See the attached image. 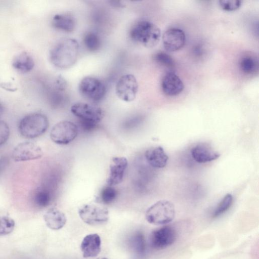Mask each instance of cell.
<instances>
[{
	"label": "cell",
	"instance_id": "obj_27",
	"mask_svg": "<svg viewBox=\"0 0 259 259\" xmlns=\"http://www.w3.org/2000/svg\"><path fill=\"white\" fill-rule=\"evenodd\" d=\"M117 195V191L114 188L107 186L101 190L100 199L103 203L110 204L115 199Z\"/></svg>",
	"mask_w": 259,
	"mask_h": 259
},
{
	"label": "cell",
	"instance_id": "obj_33",
	"mask_svg": "<svg viewBox=\"0 0 259 259\" xmlns=\"http://www.w3.org/2000/svg\"><path fill=\"white\" fill-rule=\"evenodd\" d=\"M4 112V107L0 102V117L2 115Z\"/></svg>",
	"mask_w": 259,
	"mask_h": 259
},
{
	"label": "cell",
	"instance_id": "obj_19",
	"mask_svg": "<svg viewBox=\"0 0 259 259\" xmlns=\"http://www.w3.org/2000/svg\"><path fill=\"white\" fill-rule=\"evenodd\" d=\"M12 66L14 69L20 72L27 73L33 68L34 61L29 53L23 52L17 54L14 58Z\"/></svg>",
	"mask_w": 259,
	"mask_h": 259
},
{
	"label": "cell",
	"instance_id": "obj_16",
	"mask_svg": "<svg viewBox=\"0 0 259 259\" xmlns=\"http://www.w3.org/2000/svg\"><path fill=\"white\" fill-rule=\"evenodd\" d=\"M193 159L198 163H204L212 161L220 157V154L210 145L200 143L193 147L191 150Z\"/></svg>",
	"mask_w": 259,
	"mask_h": 259
},
{
	"label": "cell",
	"instance_id": "obj_34",
	"mask_svg": "<svg viewBox=\"0 0 259 259\" xmlns=\"http://www.w3.org/2000/svg\"><path fill=\"white\" fill-rule=\"evenodd\" d=\"M97 259H108V258L106 257H101L98 258Z\"/></svg>",
	"mask_w": 259,
	"mask_h": 259
},
{
	"label": "cell",
	"instance_id": "obj_1",
	"mask_svg": "<svg viewBox=\"0 0 259 259\" xmlns=\"http://www.w3.org/2000/svg\"><path fill=\"white\" fill-rule=\"evenodd\" d=\"M79 54V44L72 38H63L57 41L49 52V59L56 67L68 69L76 62Z\"/></svg>",
	"mask_w": 259,
	"mask_h": 259
},
{
	"label": "cell",
	"instance_id": "obj_29",
	"mask_svg": "<svg viewBox=\"0 0 259 259\" xmlns=\"http://www.w3.org/2000/svg\"><path fill=\"white\" fill-rule=\"evenodd\" d=\"M221 7L226 11H233L238 9L241 1L238 0H221L219 1Z\"/></svg>",
	"mask_w": 259,
	"mask_h": 259
},
{
	"label": "cell",
	"instance_id": "obj_13",
	"mask_svg": "<svg viewBox=\"0 0 259 259\" xmlns=\"http://www.w3.org/2000/svg\"><path fill=\"white\" fill-rule=\"evenodd\" d=\"M127 164V160L124 157L115 156L112 158L109 177L106 181L108 186L118 185L122 181Z\"/></svg>",
	"mask_w": 259,
	"mask_h": 259
},
{
	"label": "cell",
	"instance_id": "obj_7",
	"mask_svg": "<svg viewBox=\"0 0 259 259\" xmlns=\"http://www.w3.org/2000/svg\"><path fill=\"white\" fill-rule=\"evenodd\" d=\"M78 214L85 223L92 226L101 225L108 222L109 211L104 206L94 204H87L78 209Z\"/></svg>",
	"mask_w": 259,
	"mask_h": 259
},
{
	"label": "cell",
	"instance_id": "obj_28",
	"mask_svg": "<svg viewBox=\"0 0 259 259\" xmlns=\"http://www.w3.org/2000/svg\"><path fill=\"white\" fill-rule=\"evenodd\" d=\"M154 59L159 64L169 69L172 68L175 66L173 59L163 52L156 53L154 56Z\"/></svg>",
	"mask_w": 259,
	"mask_h": 259
},
{
	"label": "cell",
	"instance_id": "obj_4",
	"mask_svg": "<svg viewBox=\"0 0 259 259\" xmlns=\"http://www.w3.org/2000/svg\"><path fill=\"white\" fill-rule=\"evenodd\" d=\"M176 211L174 204L169 201L159 200L146 210L147 221L155 225H166L174 219Z\"/></svg>",
	"mask_w": 259,
	"mask_h": 259
},
{
	"label": "cell",
	"instance_id": "obj_25",
	"mask_svg": "<svg viewBox=\"0 0 259 259\" xmlns=\"http://www.w3.org/2000/svg\"><path fill=\"white\" fill-rule=\"evenodd\" d=\"M83 42L86 48L92 52L97 51L101 46L100 37L94 32L87 33L84 36Z\"/></svg>",
	"mask_w": 259,
	"mask_h": 259
},
{
	"label": "cell",
	"instance_id": "obj_5",
	"mask_svg": "<svg viewBox=\"0 0 259 259\" xmlns=\"http://www.w3.org/2000/svg\"><path fill=\"white\" fill-rule=\"evenodd\" d=\"M78 90L86 99L93 102L100 101L106 93V87L99 79L93 76H86L79 83Z\"/></svg>",
	"mask_w": 259,
	"mask_h": 259
},
{
	"label": "cell",
	"instance_id": "obj_23",
	"mask_svg": "<svg viewBox=\"0 0 259 259\" xmlns=\"http://www.w3.org/2000/svg\"><path fill=\"white\" fill-rule=\"evenodd\" d=\"M232 203V195L231 194H226L213 210L212 217L216 218L222 215L230 208Z\"/></svg>",
	"mask_w": 259,
	"mask_h": 259
},
{
	"label": "cell",
	"instance_id": "obj_3",
	"mask_svg": "<svg viewBox=\"0 0 259 259\" xmlns=\"http://www.w3.org/2000/svg\"><path fill=\"white\" fill-rule=\"evenodd\" d=\"M49 122L46 115L41 113L29 114L20 120L18 130L20 135L27 139H34L44 134L48 130Z\"/></svg>",
	"mask_w": 259,
	"mask_h": 259
},
{
	"label": "cell",
	"instance_id": "obj_10",
	"mask_svg": "<svg viewBox=\"0 0 259 259\" xmlns=\"http://www.w3.org/2000/svg\"><path fill=\"white\" fill-rule=\"evenodd\" d=\"M177 237V232L174 228L164 226L151 232L149 242L153 249L161 250L171 245L176 241Z\"/></svg>",
	"mask_w": 259,
	"mask_h": 259
},
{
	"label": "cell",
	"instance_id": "obj_30",
	"mask_svg": "<svg viewBox=\"0 0 259 259\" xmlns=\"http://www.w3.org/2000/svg\"><path fill=\"white\" fill-rule=\"evenodd\" d=\"M10 136V129L8 125L4 121L0 120V146L5 144Z\"/></svg>",
	"mask_w": 259,
	"mask_h": 259
},
{
	"label": "cell",
	"instance_id": "obj_2",
	"mask_svg": "<svg viewBox=\"0 0 259 259\" xmlns=\"http://www.w3.org/2000/svg\"><path fill=\"white\" fill-rule=\"evenodd\" d=\"M129 34L133 40L146 48H151L159 42L161 32L155 24L149 21L143 20L137 22L132 27Z\"/></svg>",
	"mask_w": 259,
	"mask_h": 259
},
{
	"label": "cell",
	"instance_id": "obj_18",
	"mask_svg": "<svg viewBox=\"0 0 259 259\" xmlns=\"http://www.w3.org/2000/svg\"><path fill=\"white\" fill-rule=\"evenodd\" d=\"M44 219L47 227L53 230L62 229L67 221L65 213L56 207L49 208L44 214Z\"/></svg>",
	"mask_w": 259,
	"mask_h": 259
},
{
	"label": "cell",
	"instance_id": "obj_26",
	"mask_svg": "<svg viewBox=\"0 0 259 259\" xmlns=\"http://www.w3.org/2000/svg\"><path fill=\"white\" fill-rule=\"evenodd\" d=\"M15 223L13 219L6 216H0V236L11 233L14 229Z\"/></svg>",
	"mask_w": 259,
	"mask_h": 259
},
{
	"label": "cell",
	"instance_id": "obj_6",
	"mask_svg": "<svg viewBox=\"0 0 259 259\" xmlns=\"http://www.w3.org/2000/svg\"><path fill=\"white\" fill-rule=\"evenodd\" d=\"M78 133V126L69 120H63L56 123L50 132V138L55 143L67 145L72 142Z\"/></svg>",
	"mask_w": 259,
	"mask_h": 259
},
{
	"label": "cell",
	"instance_id": "obj_32",
	"mask_svg": "<svg viewBox=\"0 0 259 259\" xmlns=\"http://www.w3.org/2000/svg\"><path fill=\"white\" fill-rule=\"evenodd\" d=\"M110 3L111 5H112L114 7H123V4L121 3L120 1H110Z\"/></svg>",
	"mask_w": 259,
	"mask_h": 259
},
{
	"label": "cell",
	"instance_id": "obj_22",
	"mask_svg": "<svg viewBox=\"0 0 259 259\" xmlns=\"http://www.w3.org/2000/svg\"><path fill=\"white\" fill-rule=\"evenodd\" d=\"M239 67L243 73L250 74L258 69L257 59L249 55L242 57L239 62Z\"/></svg>",
	"mask_w": 259,
	"mask_h": 259
},
{
	"label": "cell",
	"instance_id": "obj_24",
	"mask_svg": "<svg viewBox=\"0 0 259 259\" xmlns=\"http://www.w3.org/2000/svg\"><path fill=\"white\" fill-rule=\"evenodd\" d=\"M132 247L137 254L143 255L146 250V241L144 235L141 232H137L132 237Z\"/></svg>",
	"mask_w": 259,
	"mask_h": 259
},
{
	"label": "cell",
	"instance_id": "obj_9",
	"mask_svg": "<svg viewBox=\"0 0 259 259\" xmlns=\"http://www.w3.org/2000/svg\"><path fill=\"white\" fill-rule=\"evenodd\" d=\"M138 92V83L133 74H124L118 79L115 86V93L121 100L126 102L134 101Z\"/></svg>",
	"mask_w": 259,
	"mask_h": 259
},
{
	"label": "cell",
	"instance_id": "obj_35",
	"mask_svg": "<svg viewBox=\"0 0 259 259\" xmlns=\"http://www.w3.org/2000/svg\"><path fill=\"white\" fill-rule=\"evenodd\" d=\"M2 164H3V163H2V161H0V170H1V168L2 167Z\"/></svg>",
	"mask_w": 259,
	"mask_h": 259
},
{
	"label": "cell",
	"instance_id": "obj_14",
	"mask_svg": "<svg viewBox=\"0 0 259 259\" xmlns=\"http://www.w3.org/2000/svg\"><path fill=\"white\" fill-rule=\"evenodd\" d=\"M161 87L163 92L168 96L180 94L184 88L181 79L172 72H168L163 76Z\"/></svg>",
	"mask_w": 259,
	"mask_h": 259
},
{
	"label": "cell",
	"instance_id": "obj_8",
	"mask_svg": "<svg viewBox=\"0 0 259 259\" xmlns=\"http://www.w3.org/2000/svg\"><path fill=\"white\" fill-rule=\"evenodd\" d=\"M73 115L77 117L80 121L97 124L104 117L103 109L95 105L86 103H76L70 109Z\"/></svg>",
	"mask_w": 259,
	"mask_h": 259
},
{
	"label": "cell",
	"instance_id": "obj_31",
	"mask_svg": "<svg viewBox=\"0 0 259 259\" xmlns=\"http://www.w3.org/2000/svg\"><path fill=\"white\" fill-rule=\"evenodd\" d=\"M54 85L55 89L59 91H63L66 88V82L63 77L59 76L56 78L54 82Z\"/></svg>",
	"mask_w": 259,
	"mask_h": 259
},
{
	"label": "cell",
	"instance_id": "obj_11",
	"mask_svg": "<svg viewBox=\"0 0 259 259\" xmlns=\"http://www.w3.org/2000/svg\"><path fill=\"white\" fill-rule=\"evenodd\" d=\"M44 153L41 148L31 142H23L14 148L12 158L16 162H22L38 159L42 157Z\"/></svg>",
	"mask_w": 259,
	"mask_h": 259
},
{
	"label": "cell",
	"instance_id": "obj_20",
	"mask_svg": "<svg viewBox=\"0 0 259 259\" xmlns=\"http://www.w3.org/2000/svg\"><path fill=\"white\" fill-rule=\"evenodd\" d=\"M53 26L65 32H71L75 27L74 18L67 14H57L54 16L52 21Z\"/></svg>",
	"mask_w": 259,
	"mask_h": 259
},
{
	"label": "cell",
	"instance_id": "obj_12",
	"mask_svg": "<svg viewBox=\"0 0 259 259\" xmlns=\"http://www.w3.org/2000/svg\"><path fill=\"white\" fill-rule=\"evenodd\" d=\"M164 49L168 52H176L182 49L186 42L184 31L178 28H170L166 30L162 35Z\"/></svg>",
	"mask_w": 259,
	"mask_h": 259
},
{
	"label": "cell",
	"instance_id": "obj_17",
	"mask_svg": "<svg viewBox=\"0 0 259 259\" xmlns=\"http://www.w3.org/2000/svg\"><path fill=\"white\" fill-rule=\"evenodd\" d=\"M145 157L149 164L156 168L164 167L166 165L168 159L167 155L161 146L147 149L145 153Z\"/></svg>",
	"mask_w": 259,
	"mask_h": 259
},
{
	"label": "cell",
	"instance_id": "obj_15",
	"mask_svg": "<svg viewBox=\"0 0 259 259\" xmlns=\"http://www.w3.org/2000/svg\"><path fill=\"white\" fill-rule=\"evenodd\" d=\"M80 249L84 258L97 256L101 250V240L97 233L87 235L82 239Z\"/></svg>",
	"mask_w": 259,
	"mask_h": 259
},
{
	"label": "cell",
	"instance_id": "obj_21",
	"mask_svg": "<svg viewBox=\"0 0 259 259\" xmlns=\"http://www.w3.org/2000/svg\"><path fill=\"white\" fill-rule=\"evenodd\" d=\"M52 194L50 190L46 187H39L34 192L33 201L37 206L46 207L51 203Z\"/></svg>",
	"mask_w": 259,
	"mask_h": 259
}]
</instances>
